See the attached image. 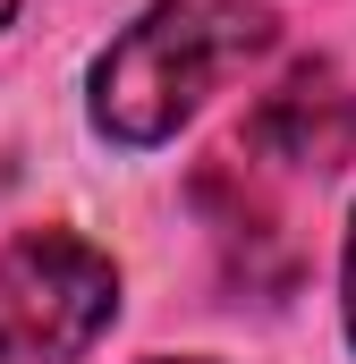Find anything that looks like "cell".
<instances>
[{
	"instance_id": "6da1fadb",
	"label": "cell",
	"mask_w": 356,
	"mask_h": 364,
	"mask_svg": "<svg viewBox=\"0 0 356 364\" xmlns=\"http://www.w3.org/2000/svg\"><path fill=\"white\" fill-rule=\"evenodd\" d=\"M280 43L271 0H162L93 60V127L110 144H170L178 127Z\"/></svg>"
},
{
	"instance_id": "7a4b0ae2",
	"label": "cell",
	"mask_w": 356,
	"mask_h": 364,
	"mask_svg": "<svg viewBox=\"0 0 356 364\" xmlns=\"http://www.w3.org/2000/svg\"><path fill=\"white\" fill-rule=\"evenodd\" d=\"M119 314V272L77 229H26L0 246V364H68Z\"/></svg>"
},
{
	"instance_id": "3957f363",
	"label": "cell",
	"mask_w": 356,
	"mask_h": 364,
	"mask_svg": "<svg viewBox=\"0 0 356 364\" xmlns=\"http://www.w3.org/2000/svg\"><path fill=\"white\" fill-rule=\"evenodd\" d=\"M246 144L280 161V170H305V178H331L340 161L356 153V85L331 68V60H305L288 68L280 85L255 102L246 119Z\"/></svg>"
},
{
	"instance_id": "277c9868",
	"label": "cell",
	"mask_w": 356,
	"mask_h": 364,
	"mask_svg": "<svg viewBox=\"0 0 356 364\" xmlns=\"http://www.w3.org/2000/svg\"><path fill=\"white\" fill-rule=\"evenodd\" d=\"M348 339H356V229H348Z\"/></svg>"
},
{
	"instance_id": "5b68a950",
	"label": "cell",
	"mask_w": 356,
	"mask_h": 364,
	"mask_svg": "<svg viewBox=\"0 0 356 364\" xmlns=\"http://www.w3.org/2000/svg\"><path fill=\"white\" fill-rule=\"evenodd\" d=\"M153 364H195V356H153Z\"/></svg>"
},
{
	"instance_id": "8992f818",
	"label": "cell",
	"mask_w": 356,
	"mask_h": 364,
	"mask_svg": "<svg viewBox=\"0 0 356 364\" xmlns=\"http://www.w3.org/2000/svg\"><path fill=\"white\" fill-rule=\"evenodd\" d=\"M9 9H17V0H0V26H9Z\"/></svg>"
}]
</instances>
